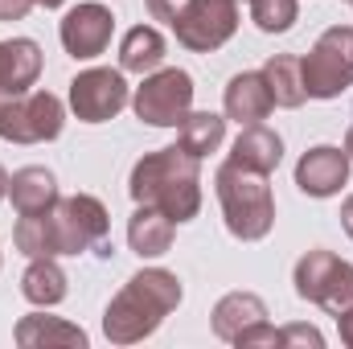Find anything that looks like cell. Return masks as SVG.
I'll list each match as a JSON object with an SVG mask.
<instances>
[{
	"label": "cell",
	"instance_id": "28",
	"mask_svg": "<svg viewBox=\"0 0 353 349\" xmlns=\"http://www.w3.org/2000/svg\"><path fill=\"white\" fill-rule=\"evenodd\" d=\"M37 0H0V21H25Z\"/></svg>",
	"mask_w": 353,
	"mask_h": 349
},
{
	"label": "cell",
	"instance_id": "9",
	"mask_svg": "<svg viewBox=\"0 0 353 349\" xmlns=\"http://www.w3.org/2000/svg\"><path fill=\"white\" fill-rule=\"evenodd\" d=\"M239 29V4L234 0H189V8L173 21L176 41L193 54H210L226 46Z\"/></svg>",
	"mask_w": 353,
	"mask_h": 349
},
{
	"label": "cell",
	"instance_id": "3",
	"mask_svg": "<svg viewBox=\"0 0 353 349\" xmlns=\"http://www.w3.org/2000/svg\"><path fill=\"white\" fill-rule=\"evenodd\" d=\"M128 193L136 206H157L161 214H169L176 226L193 222L201 210V161L189 157L181 144L157 148L136 161Z\"/></svg>",
	"mask_w": 353,
	"mask_h": 349
},
{
	"label": "cell",
	"instance_id": "8",
	"mask_svg": "<svg viewBox=\"0 0 353 349\" xmlns=\"http://www.w3.org/2000/svg\"><path fill=\"white\" fill-rule=\"evenodd\" d=\"M132 107L148 128H181V119L193 111V79L185 70H176V66L152 70L136 87Z\"/></svg>",
	"mask_w": 353,
	"mask_h": 349
},
{
	"label": "cell",
	"instance_id": "10",
	"mask_svg": "<svg viewBox=\"0 0 353 349\" xmlns=\"http://www.w3.org/2000/svg\"><path fill=\"white\" fill-rule=\"evenodd\" d=\"M128 83L123 70H107V66H90L83 74L70 79V111L83 123H107L128 107Z\"/></svg>",
	"mask_w": 353,
	"mask_h": 349
},
{
	"label": "cell",
	"instance_id": "32",
	"mask_svg": "<svg viewBox=\"0 0 353 349\" xmlns=\"http://www.w3.org/2000/svg\"><path fill=\"white\" fill-rule=\"evenodd\" d=\"M4 193H8V173L0 169V197H4Z\"/></svg>",
	"mask_w": 353,
	"mask_h": 349
},
{
	"label": "cell",
	"instance_id": "27",
	"mask_svg": "<svg viewBox=\"0 0 353 349\" xmlns=\"http://www.w3.org/2000/svg\"><path fill=\"white\" fill-rule=\"evenodd\" d=\"M185 8H189V0H148V12H152L157 21H165L169 29H173V21L185 12Z\"/></svg>",
	"mask_w": 353,
	"mask_h": 349
},
{
	"label": "cell",
	"instance_id": "13",
	"mask_svg": "<svg viewBox=\"0 0 353 349\" xmlns=\"http://www.w3.org/2000/svg\"><path fill=\"white\" fill-rule=\"evenodd\" d=\"M222 107H226V119H234L239 128L263 123L267 115H271V107H275V99H271V90H267V83H263V70H243V74H234V79L226 83Z\"/></svg>",
	"mask_w": 353,
	"mask_h": 349
},
{
	"label": "cell",
	"instance_id": "11",
	"mask_svg": "<svg viewBox=\"0 0 353 349\" xmlns=\"http://www.w3.org/2000/svg\"><path fill=\"white\" fill-rule=\"evenodd\" d=\"M111 33H115V17H111V8H103V4H74L66 17H62V25H58V37H62V46H66V54L74 58V62H90V58H99L107 46H111Z\"/></svg>",
	"mask_w": 353,
	"mask_h": 349
},
{
	"label": "cell",
	"instance_id": "20",
	"mask_svg": "<svg viewBox=\"0 0 353 349\" xmlns=\"http://www.w3.org/2000/svg\"><path fill=\"white\" fill-rule=\"evenodd\" d=\"M165 62V37L152 25H136L119 41V70L123 74H152Z\"/></svg>",
	"mask_w": 353,
	"mask_h": 349
},
{
	"label": "cell",
	"instance_id": "4",
	"mask_svg": "<svg viewBox=\"0 0 353 349\" xmlns=\"http://www.w3.org/2000/svg\"><path fill=\"white\" fill-rule=\"evenodd\" d=\"M214 189H218V201H222L226 230L234 239L259 243V239L271 235V226H275V197H271L267 173H255V169H243V165L226 161L214 173Z\"/></svg>",
	"mask_w": 353,
	"mask_h": 349
},
{
	"label": "cell",
	"instance_id": "18",
	"mask_svg": "<svg viewBox=\"0 0 353 349\" xmlns=\"http://www.w3.org/2000/svg\"><path fill=\"white\" fill-rule=\"evenodd\" d=\"M12 337H17V346L21 349H46V346L83 349L87 346V333H83L79 325H70V321H62V317H46V312H29V317H21L17 329H12Z\"/></svg>",
	"mask_w": 353,
	"mask_h": 349
},
{
	"label": "cell",
	"instance_id": "1",
	"mask_svg": "<svg viewBox=\"0 0 353 349\" xmlns=\"http://www.w3.org/2000/svg\"><path fill=\"white\" fill-rule=\"evenodd\" d=\"M12 243L21 255L41 259V255H111V218L107 206L90 193L58 197L46 214H25L12 230Z\"/></svg>",
	"mask_w": 353,
	"mask_h": 349
},
{
	"label": "cell",
	"instance_id": "12",
	"mask_svg": "<svg viewBox=\"0 0 353 349\" xmlns=\"http://www.w3.org/2000/svg\"><path fill=\"white\" fill-rule=\"evenodd\" d=\"M350 181V152L337 144H316L300 157L296 165V185L308 197H333Z\"/></svg>",
	"mask_w": 353,
	"mask_h": 349
},
{
	"label": "cell",
	"instance_id": "15",
	"mask_svg": "<svg viewBox=\"0 0 353 349\" xmlns=\"http://www.w3.org/2000/svg\"><path fill=\"white\" fill-rule=\"evenodd\" d=\"M210 321H214V337L234 346L239 333H247L251 325L267 321V304L255 296V292H230V296H222V300L214 304Z\"/></svg>",
	"mask_w": 353,
	"mask_h": 349
},
{
	"label": "cell",
	"instance_id": "26",
	"mask_svg": "<svg viewBox=\"0 0 353 349\" xmlns=\"http://www.w3.org/2000/svg\"><path fill=\"white\" fill-rule=\"evenodd\" d=\"M279 346H312V349H321L325 346V337H321L312 325H288V329H279Z\"/></svg>",
	"mask_w": 353,
	"mask_h": 349
},
{
	"label": "cell",
	"instance_id": "5",
	"mask_svg": "<svg viewBox=\"0 0 353 349\" xmlns=\"http://www.w3.org/2000/svg\"><path fill=\"white\" fill-rule=\"evenodd\" d=\"M66 123V107L50 90L0 94V140L8 144H46L58 140Z\"/></svg>",
	"mask_w": 353,
	"mask_h": 349
},
{
	"label": "cell",
	"instance_id": "24",
	"mask_svg": "<svg viewBox=\"0 0 353 349\" xmlns=\"http://www.w3.org/2000/svg\"><path fill=\"white\" fill-rule=\"evenodd\" d=\"M300 17V0H251V21L263 33H288Z\"/></svg>",
	"mask_w": 353,
	"mask_h": 349
},
{
	"label": "cell",
	"instance_id": "2",
	"mask_svg": "<svg viewBox=\"0 0 353 349\" xmlns=\"http://www.w3.org/2000/svg\"><path fill=\"white\" fill-rule=\"evenodd\" d=\"M181 279L165 267H144L136 271L107 304L103 312V337L111 346H136L144 337H152L165 317L181 304Z\"/></svg>",
	"mask_w": 353,
	"mask_h": 349
},
{
	"label": "cell",
	"instance_id": "23",
	"mask_svg": "<svg viewBox=\"0 0 353 349\" xmlns=\"http://www.w3.org/2000/svg\"><path fill=\"white\" fill-rule=\"evenodd\" d=\"M263 83H267V90H271V99H275V107H300V103L308 99V90H304V62L292 58V54L267 58Z\"/></svg>",
	"mask_w": 353,
	"mask_h": 349
},
{
	"label": "cell",
	"instance_id": "19",
	"mask_svg": "<svg viewBox=\"0 0 353 349\" xmlns=\"http://www.w3.org/2000/svg\"><path fill=\"white\" fill-rule=\"evenodd\" d=\"M230 161L243 165V169H255V173L271 177L279 169V161H283V140L271 128H263V123H251V128L239 132V140L230 148Z\"/></svg>",
	"mask_w": 353,
	"mask_h": 349
},
{
	"label": "cell",
	"instance_id": "17",
	"mask_svg": "<svg viewBox=\"0 0 353 349\" xmlns=\"http://www.w3.org/2000/svg\"><path fill=\"white\" fill-rule=\"evenodd\" d=\"M8 197H12V210L25 218V214H46L54 201H58V181L46 165H25L8 177Z\"/></svg>",
	"mask_w": 353,
	"mask_h": 349
},
{
	"label": "cell",
	"instance_id": "30",
	"mask_svg": "<svg viewBox=\"0 0 353 349\" xmlns=\"http://www.w3.org/2000/svg\"><path fill=\"white\" fill-rule=\"evenodd\" d=\"M341 226H345V235L353 239V193L341 201Z\"/></svg>",
	"mask_w": 353,
	"mask_h": 349
},
{
	"label": "cell",
	"instance_id": "33",
	"mask_svg": "<svg viewBox=\"0 0 353 349\" xmlns=\"http://www.w3.org/2000/svg\"><path fill=\"white\" fill-rule=\"evenodd\" d=\"M345 152H350V161H353V123H350V136H345Z\"/></svg>",
	"mask_w": 353,
	"mask_h": 349
},
{
	"label": "cell",
	"instance_id": "16",
	"mask_svg": "<svg viewBox=\"0 0 353 349\" xmlns=\"http://www.w3.org/2000/svg\"><path fill=\"white\" fill-rule=\"evenodd\" d=\"M173 226L176 222L169 214H161L157 206H136V214L128 222V247L140 259H161L173 247Z\"/></svg>",
	"mask_w": 353,
	"mask_h": 349
},
{
	"label": "cell",
	"instance_id": "6",
	"mask_svg": "<svg viewBox=\"0 0 353 349\" xmlns=\"http://www.w3.org/2000/svg\"><path fill=\"white\" fill-rule=\"evenodd\" d=\"M296 296L308 304H321L329 317H341L345 308H353V263L337 259L333 251L316 247L292 271Z\"/></svg>",
	"mask_w": 353,
	"mask_h": 349
},
{
	"label": "cell",
	"instance_id": "29",
	"mask_svg": "<svg viewBox=\"0 0 353 349\" xmlns=\"http://www.w3.org/2000/svg\"><path fill=\"white\" fill-rule=\"evenodd\" d=\"M337 329H341V341L353 349V308H345V312L337 317Z\"/></svg>",
	"mask_w": 353,
	"mask_h": 349
},
{
	"label": "cell",
	"instance_id": "25",
	"mask_svg": "<svg viewBox=\"0 0 353 349\" xmlns=\"http://www.w3.org/2000/svg\"><path fill=\"white\" fill-rule=\"evenodd\" d=\"M239 349H251V346H271L279 349V329H271L267 321H259V325H251L247 333H239V341H234Z\"/></svg>",
	"mask_w": 353,
	"mask_h": 349
},
{
	"label": "cell",
	"instance_id": "35",
	"mask_svg": "<svg viewBox=\"0 0 353 349\" xmlns=\"http://www.w3.org/2000/svg\"><path fill=\"white\" fill-rule=\"evenodd\" d=\"M350 4H353V0H350Z\"/></svg>",
	"mask_w": 353,
	"mask_h": 349
},
{
	"label": "cell",
	"instance_id": "14",
	"mask_svg": "<svg viewBox=\"0 0 353 349\" xmlns=\"http://www.w3.org/2000/svg\"><path fill=\"white\" fill-rule=\"evenodd\" d=\"M41 74V46L33 37L0 41V94H21Z\"/></svg>",
	"mask_w": 353,
	"mask_h": 349
},
{
	"label": "cell",
	"instance_id": "22",
	"mask_svg": "<svg viewBox=\"0 0 353 349\" xmlns=\"http://www.w3.org/2000/svg\"><path fill=\"white\" fill-rule=\"evenodd\" d=\"M222 140H226V115H214V111H189L176 128V144L197 161L218 152Z\"/></svg>",
	"mask_w": 353,
	"mask_h": 349
},
{
	"label": "cell",
	"instance_id": "21",
	"mask_svg": "<svg viewBox=\"0 0 353 349\" xmlns=\"http://www.w3.org/2000/svg\"><path fill=\"white\" fill-rule=\"evenodd\" d=\"M21 296H25L29 304H37V308H54V304L66 300V271L58 267L54 255H41V259H33L25 267V275H21Z\"/></svg>",
	"mask_w": 353,
	"mask_h": 349
},
{
	"label": "cell",
	"instance_id": "31",
	"mask_svg": "<svg viewBox=\"0 0 353 349\" xmlns=\"http://www.w3.org/2000/svg\"><path fill=\"white\" fill-rule=\"evenodd\" d=\"M37 4H41V8H62L66 0H37Z\"/></svg>",
	"mask_w": 353,
	"mask_h": 349
},
{
	"label": "cell",
	"instance_id": "7",
	"mask_svg": "<svg viewBox=\"0 0 353 349\" xmlns=\"http://www.w3.org/2000/svg\"><path fill=\"white\" fill-rule=\"evenodd\" d=\"M304 62V90L308 99H337L353 87V25H333L316 37Z\"/></svg>",
	"mask_w": 353,
	"mask_h": 349
},
{
	"label": "cell",
	"instance_id": "34",
	"mask_svg": "<svg viewBox=\"0 0 353 349\" xmlns=\"http://www.w3.org/2000/svg\"><path fill=\"white\" fill-rule=\"evenodd\" d=\"M234 4H239V0H234Z\"/></svg>",
	"mask_w": 353,
	"mask_h": 349
}]
</instances>
